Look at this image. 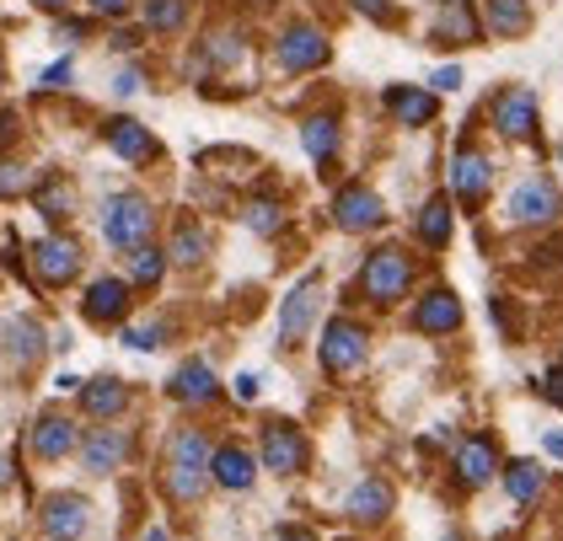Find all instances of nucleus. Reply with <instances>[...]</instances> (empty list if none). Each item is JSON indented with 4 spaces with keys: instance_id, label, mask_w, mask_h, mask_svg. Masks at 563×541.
I'll use <instances>...</instances> for the list:
<instances>
[{
    "instance_id": "nucleus-42",
    "label": "nucleus",
    "mask_w": 563,
    "mask_h": 541,
    "mask_svg": "<svg viewBox=\"0 0 563 541\" xmlns=\"http://www.w3.org/2000/svg\"><path fill=\"white\" fill-rule=\"evenodd\" d=\"M91 11H97V16H124L130 0H91Z\"/></svg>"
},
{
    "instance_id": "nucleus-18",
    "label": "nucleus",
    "mask_w": 563,
    "mask_h": 541,
    "mask_svg": "<svg viewBox=\"0 0 563 541\" xmlns=\"http://www.w3.org/2000/svg\"><path fill=\"white\" fill-rule=\"evenodd\" d=\"M124 456H130V434H124V429H91L87 440H81L87 472H119Z\"/></svg>"
},
{
    "instance_id": "nucleus-32",
    "label": "nucleus",
    "mask_w": 563,
    "mask_h": 541,
    "mask_svg": "<svg viewBox=\"0 0 563 541\" xmlns=\"http://www.w3.org/2000/svg\"><path fill=\"white\" fill-rule=\"evenodd\" d=\"M162 274H167V252L140 247L130 257V279H134V285H145V290H151V285H162Z\"/></svg>"
},
{
    "instance_id": "nucleus-44",
    "label": "nucleus",
    "mask_w": 563,
    "mask_h": 541,
    "mask_svg": "<svg viewBox=\"0 0 563 541\" xmlns=\"http://www.w3.org/2000/svg\"><path fill=\"white\" fill-rule=\"evenodd\" d=\"M236 397L253 402V397H258V375H236Z\"/></svg>"
},
{
    "instance_id": "nucleus-16",
    "label": "nucleus",
    "mask_w": 563,
    "mask_h": 541,
    "mask_svg": "<svg viewBox=\"0 0 563 541\" xmlns=\"http://www.w3.org/2000/svg\"><path fill=\"white\" fill-rule=\"evenodd\" d=\"M44 531L48 541H76L87 531V499L81 494H54L44 504Z\"/></svg>"
},
{
    "instance_id": "nucleus-22",
    "label": "nucleus",
    "mask_w": 563,
    "mask_h": 541,
    "mask_svg": "<svg viewBox=\"0 0 563 541\" xmlns=\"http://www.w3.org/2000/svg\"><path fill=\"white\" fill-rule=\"evenodd\" d=\"M81 408H87L91 418H119L130 408V386L113 380V375H97V380L81 386Z\"/></svg>"
},
{
    "instance_id": "nucleus-46",
    "label": "nucleus",
    "mask_w": 563,
    "mask_h": 541,
    "mask_svg": "<svg viewBox=\"0 0 563 541\" xmlns=\"http://www.w3.org/2000/svg\"><path fill=\"white\" fill-rule=\"evenodd\" d=\"M354 5H360V11H365V16H376V22H382V16H387V0H354Z\"/></svg>"
},
{
    "instance_id": "nucleus-39",
    "label": "nucleus",
    "mask_w": 563,
    "mask_h": 541,
    "mask_svg": "<svg viewBox=\"0 0 563 541\" xmlns=\"http://www.w3.org/2000/svg\"><path fill=\"white\" fill-rule=\"evenodd\" d=\"M140 70H119V81H113V97H134V91H140Z\"/></svg>"
},
{
    "instance_id": "nucleus-33",
    "label": "nucleus",
    "mask_w": 563,
    "mask_h": 541,
    "mask_svg": "<svg viewBox=\"0 0 563 541\" xmlns=\"http://www.w3.org/2000/svg\"><path fill=\"white\" fill-rule=\"evenodd\" d=\"M183 16H188V0H151L145 5V27H156V33H177Z\"/></svg>"
},
{
    "instance_id": "nucleus-31",
    "label": "nucleus",
    "mask_w": 563,
    "mask_h": 541,
    "mask_svg": "<svg viewBox=\"0 0 563 541\" xmlns=\"http://www.w3.org/2000/svg\"><path fill=\"white\" fill-rule=\"evenodd\" d=\"M205 252H210V236H205L199 225H188V220H183V225H177L173 252H167V257H173V263H205Z\"/></svg>"
},
{
    "instance_id": "nucleus-6",
    "label": "nucleus",
    "mask_w": 563,
    "mask_h": 541,
    "mask_svg": "<svg viewBox=\"0 0 563 541\" xmlns=\"http://www.w3.org/2000/svg\"><path fill=\"white\" fill-rule=\"evenodd\" d=\"M263 466L279 472V477H296L306 466V440L296 423H285V418L263 423Z\"/></svg>"
},
{
    "instance_id": "nucleus-13",
    "label": "nucleus",
    "mask_w": 563,
    "mask_h": 541,
    "mask_svg": "<svg viewBox=\"0 0 563 541\" xmlns=\"http://www.w3.org/2000/svg\"><path fill=\"white\" fill-rule=\"evenodd\" d=\"M328 54H333L328 38H322L317 27H306V22L279 38V65H285V70H317V65H328Z\"/></svg>"
},
{
    "instance_id": "nucleus-11",
    "label": "nucleus",
    "mask_w": 563,
    "mask_h": 541,
    "mask_svg": "<svg viewBox=\"0 0 563 541\" xmlns=\"http://www.w3.org/2000/svg\"><path fill=\"white\" fill-rule=\"evenodd\" d=\"M333 220L344 225V231H376L382 220H387V205L371 194V188H360V183H349L344 194L333 199Z\"/></svg>"
},
{
    "instance_id": "nucleus-9",
    "label": "nucleus",
    "mask_w": 563,
    "mask_h": 541,
    "mask_svg": "<svg viewBox=\"0 0 563 541\" xmlns=\"http://www.w3.org/2000/svg\"><path fill=\"white\" fill-rule=\"evenodd\" d=\"M317 300H322V285L317 279H301L296 290L285 295V311H279V349H296L301 333L311 328V317H317Z\"/></svg>"
},
{
    "instance_id": "nucleus-23",
    "label": "nucleus",
    "mask_w": 563,
    "mask_h": 541,
    "mask_svg": "<svg viewBox=\"0 0 563 541\" xmlns=\"http://www.w3.org/2000/svg\"><path fill=\"white\" fill-rule=\"evenodd\" d=\"M434 38L440 43H473L477 38V16L467 0H445L440 11H434Z\"/></svg>"
},
{
    "instance_id": "nucleus-4",
    "label": "nucleus",
    "mask_w": 563,
    "mask_h": 541,
    "mask_svg": "<svg viewBox=\"0 0 563 541\" xmlns=\"http://www.w3.org/2000/svg\"><path fill=\"white\" fill-rule=\"evenodd\" d=\"M505 214L516 220V225H553L563 214V194L553 177H526L516 183V194L505 199Z\"/></svg>"
},
{
    "instance_id": "nucleus-41",
    "label": "nucleus",
    "mask_w": 563,
    "mask_h": 541,
    "mask_svg": "<svg viewBox=\"0 0 563 541\" xmlns=\"http://www.w3.org/2000/svg\"><path fill=\"white\" fill-rule=\"evenodd\" d=\"M430 86H440V91H456V86H462V70H456V65H445V70H434Z\"/></svg>"
},
{
    "instance_id": "nucleus-7",
    "label": "nucleus",
    "mask_w": 563,
    "mask_h": 541,
    "mask_svg": "<svg viewBox=\"0 0 563 541\" xmlns=\"http://www.w3.org/2000/svg\"><path fill=\"white\" fill-rule=\"evenodd\" d=\"M494 129H499L505 140H531V134H537V97H531L526 86H505V91L494 97Z\"/></svg>"
},
{
    "instance_id": "nucleus-34",
    "label": "nucleus",
    "mask_w": 563,
    "mask_h": 541,
    "mask_svg": "<svg viewBox=\"0 0 563 541\" xmlns=\"http://www.w3.org/2000/svg\"><path fill=\"white\" fill-rule=\"evenodd\" d=\"M247 225H253L258 236H274V231L285 225V214H279L274 199H253V205H247Z\"/></svg>"
},
{
    "instance_id": "nucleus-43",
    "label": "nucleus",
    "mask_w": 563,
    "mask_h": 541,
    "mask_svg": "<svg viewBox=\"0 0 563 541\" xmlns=\"http://www.w3.org/2000/svg\"><path fill=\"white\" fill-rule=\"evenodd\" d=\"M65 81H70V59H59V65L44 70V86H65Z\"/></svg>"
},
{
    "instance_id": "nucleus-5",
    "label": "nucleus",
    "mask_w": 563,
    "mask_h": 541,
    "mask_svg": "<svg viewBox=\"0 0 563 541\" xmlns=\"http://www.w3.org/2000/svg\"><path fill=\"white\" fill-rule=\"evenodd\" d=\"M360 360H365V328L349 322V317H333L322 328V371L349 375V371H360Z\"/></svg>"
},
{
    "instance_id": "nucleus-19",
    "label": "nucleus",
    "mask_w": 563,
    "mask_h": 541,
    "mask_svg": "<svg viewBox=\"0 0 563 541\" xmlns=\"http://www.w3.org/2000/svg\"><path fill=\"white\" fill-rule=\"evenodd\" d=\"M102 140L124 156V162H151L156 156V140H151V129L134 124V119H108L102 124Z\"/></svg>"
},
{
    "instance_id": "nucleus-38",
    "label": "nucleus",
    "mask_w": 563,
    "mask_h": 541,
    "mask_svg": "<svg viewBox=\"0 0 563 541\" xmlns=\"http://www.w3.org/2000/svg\"><path fill=\"white\" fill-rule=\"evenodd\" d=\"M236 54H242V38H236V33H231V38H225V33L210 38V59H216V65H231Z\"/></svg>"
},
{
    "instance_id": "nucleus-2",
    "label": "nucleus",
    "mask_w": 563,
    "mask_h": 541,
    "mask_svg": "<svg viewBox=\"0 0 563 541\" xmlns=\"http://www.w3.org/2000/svg\"><path fill=\"white\" fill-rule=\"evenodd\" d=\"M151 225H156V214H151V199H145V194H113V199L102 205V236H108L113 247H124V252L151 247Z\"/></svg>"
},
{
    "instance_id": "nucleus-49",
    "label": "nucleus",
    "mask_w": 563,
    "mask_h": 541,
    "mask_svg": "<svg viewBox=\"0 0 563 541\" xmlns=\"http://www.w3.org/2000/svg\"><path fill=\"white\" fill-rule=\"evenodd\" d=\"M33 5H44V11H65L70 0H33Z\"/></svg>"
},
{
    "instance_id": "nucleus-48",
    "label": "nucleus",
    "mask_w": 563,
    "mask_h": 541,
    "mask_svg": "<svg viewBox=\"0 0 563 541\" xmlns=\"http://www.w3.org/2000/svg\"><path fill=\"white\" fill-rule=\"evenodd\" d=\"M548 456H559V461H563V434H559V429L548 434Z\"/></svg>"
},
{
    "instance_id": "nucleus-10",
    "label": "nucleus",
    "mask_w": 563,
    "mask_h": 541,
    "mask_svg": "<svg viewBox=\"0 0 563 541\" xmlns=\"http://www.w3.org/2000/svg\"><path fill=\"white\" fill-rule=\"evenodd\" d=\"M488 183H494V162L473 151V145H462L456 156H451V188H456V199L462 205H477L483 194H488Z\"/></svg>"
},
{
    "instance_id": "nucleus-24",
    "label": "nucleus",
    "mask_w": 563,
    "mask_h": 541,
    "mask_svg": "<svg viewBox=\"0 0 563 541\" xmlns=\"http://www.w3.org/2000/svg\"><path fill=\"white\" fill-rule=\"evenodd\" d=\"M387 108H391V119H402L408 129H419L434 119V97L419 91V86H387Z\"/></svg>"
},
{
    "instance_id": "nucleus-15",
    "label": "nucleus",
    "mask_w": 563,
    "mask_h": 541,
    "mask_svg": "<svg viewBox=\"0 0 563 541\" xmlns=\"http://www.w3.org/2000/svg\"><path fill=\"white\" fill-rule=\"evenodd\" d=\"M413 328H419V333H434V338L456 333V328H462V300L451 290H430L413 306Z\"/></svg>"
},
{
    "instance_id": "nucleus-35",
    "label": "nucleus",
    "mask_w": 563,
    "mask_h": 541,
    "mask_svg": "<svg viewBox=\"0 0 563 541\" xmlns=\"http://www.w3.org/2000/svg\"><path fill=\"white\" fill-rule=\"evenodd\" d=\"M33 199H38V209H44V214H65V209H70V188L48 177V183H38V188H33Z\"/></svg>"
},
{
    "instance_id": "nucleus-20",
    "label": "nucleus",
    "mask_w": 563,
    "mask_h": 541,
    "mask_svg": "<svg viewBox=\"0 0 563 541\" xmlns=\"http://www.w3.org/2000/svg\"><path fill=\"white\" fill-rule=\"evenodd\" d=\"M216 371L205 365V360H188V365H177L173 375V397L177 402H188V408H205V402H216Z\"/></svg>"
},
{
    "instance_id": "nucleus-26",
    "label": "nucleus",
    "mask_w": 563,
    "mask_h": 541,
    "mask_svg": "<svg viewBox=\"0 0 563 541\" xmlns=\"http://www.w3.org/2000/svg\"><path fill=\"white\" fill-rule=\"evenodd\" d=\"M0 338H5V354H11L22 371H27V365L44 354V328H38L33 317H16V322H5V333H0Z\"/></svg>"
},
{
    "instance_id": "nucleus-50",
    "label": "nucleus",
    "mask_w": 563,
    "mask_h": 541,
    "mask_svg": "<svg viewBox=\"0 0 563 541\" xmlns=\"http://www.w3.org/2000/svg\"><path fill=\"white\" fill-rule=\"evenodd\" d=\"M5 477H11V461L0 456V483H5Z\"/></svg>"
},
{
    "instance_id": "nucleus-30",
    "label": "nucleus",
    "mask_w": 563,
    "mask_h": 541,
    "mask_svg": "<svg viewBox=\"0 0 563 541\" xmlns=\"http://www.w3.org/2000/svg\"><path fill=\"white\" fill-rule=\"evenodd\" d=\"M419 242L424 247H445L451 242V205L445 199H430V205L419 209Z\"/></svg>"
},
{
    "instance_id": "nucleus-40",
    "label": "nucleus",
    "mask_w": 563,
    "mask_h": 541,
    "mask_svg": "<svg viewBox=\"0 0 563 541\" xmlns=\"http://www.w3.org/2000/svg\"><path fill=\"white\" fill-rule=\"evenodd\" d=\"M542 391H548V402H559V408H563V365H553V371H548V386H542Z\"/></svg>"
},
{
    "instance_id": "nucleus-47",
    "label": "nucleus",
    "mask_w": 563,
    "mask_h": 541,
    "mask_svg": "<svg viewBox=\"0 0 563 541\" xmlns=\"http://www.w3.org/2000/svg\"><path fill=\"white\" fill-rule=\"evenodd\" d=\"M279 541H317V537H311V531H301V526H285V531H279Z\"/></svg>"
},
{
    "instance_id": "nucleus-8",
    "label": "nucleus",
    "mask_w": 563,
    "mask_h": 541,
    "mask_svg": "<svg viewBox=\"0 0 563 541\" xmlns=\"http://www.w3.org/2000/svg\"><path fill=\"white\" fill-rule=\"evenodd\" d=\"M33 274L44 279V285H70L76 274H81V247L70 242V236H44L38 247H33Z\"/></svg>"
},
{
    "instance_id": "nucleus-12",
    "label": "nucleus",
    "mask_w": 563,
    "mask_h": 541,
    "mask_svg": "<svg viewBox=\"0 0 563 541\" xmlns=\"http://www.w3.org/2000/svg\"><path fill=\"white\" fill-rule=\"evenodd\" d=\"M81 317H87V322H97V328L124 322V317H130V285H124V279H97V285H87Z\"/></svg>"
},
{
    "instance_id": "nucleus-29",
    "label": "nucleus",
    "mask_w": 563,
    "mask_h": 541,
    "mask_svg": "<svg viewBox=\"0 0 563 541\" xmlns=\"http://www.w3.org/2000/svg\"><path fill=\"white\" fill-rule=\"evenodd\" d=\"M488 27L499 33V38H516L531 27V11H526V0H488Z\"/></svg>"
},
{
    "instance_id": "nucleus-27",
    "label": "nucleus",
    "mask_w": 563,
    "mask_h": 541,
    "mask_svg": "<svg viewBox=\"0 0 563 541\" xmlns=\"http://www.w3.org/2000/svg\"><path fill=\"white\" fill-rule=\"evenodd\" d=\"M391 509V483L387 477H365L354 494H349V515L354 520H382Z\"/></svg>"
},
{
    "instance_id": "nucleus-36",
    "label": "nucleus",
    "mask_w": 563,
    "mask_h": 541,
    "mask_svg": "<svg viewBox=\"0 0 563 541\" xmlns=\"http://www.w3.org/2000/svg\"><path fill=\"white\" fill-rule=\"evenodd\" d=\"M162 338H167V322H140V328L124 333V343L130 349H162Z\"/></svg>"
},
{
    "instance_id": "nucleus-25",
    "label": "nucleus",
    "mask_w": 563,
    "mask_h": 541,
    "mask_svg": "<svg viewBox=\"0 0 563 541\" xmlns=\"http://www.w3.org/2000/svg\"><path fill=\"white\" fill-rule=\"evenodd\" d=\"M301 145H306V156H311L317 167H328L333 151H339V119H333V113H311V119L301 124Z\"/></svg>"
},
{
    "instance_id": "nucleus-51",
    "label": "nucleus",
    "mask_w": 563,
    "mask_h": 541,
    "mask_svg": "<svg viewBox=\"0 0 563 541\" xmlns=\"http://www.w3.org/2000/svg\"><path fill=\"white\" fill-rule=\"evenodd\" d=\"M445 541H462V537H445Z\"/></svg>"
},
{
    "instance_id": "nucleus-37",
    "label": "nucleus",
    "mask_w": 563,
    "mask_h": 541,
    "mask_svg": "<svg viewBox=\"0 0 563 541\" xmlns=\"http://www.w3.org/2000/svg\"><path fill=\"white\" fill-rule=\"evenodd\" d=\"M33 188V177L22 167H0V199H11V194H27Z\"/></svg>"
},
{
    "instance_id": "nucleus-45",
    "label": "nucleus",
    "mask_w": 563,
    "mask_h": 541,
    "mask_svg": "<svg viewBox=\"0 0 563 541\" xmlns=\"http://www.w3.org/2000/svg\"><path fill=\"white\" fill-rule=\"evenodd\" d=\"M11 140H16V113L5 108V113H0V145H11Z\"/></svg>"
},
{
    "instance_id": "nucleus-3",
    "label": "nucleus",
    "mask_w": 563,
    "mask_h": 541,
    "mask_svg": "<svg viewBox=\"0 0 563 541\" xmlns=\"http://www.w3.org/2000/svg\"><path fill=\"white\" fill-rule=\"evenodd\" d=\"M408 285H413V263H408L402 247H376L365 257V268H360V290H365V300H376V306L402 300Z\"/></svg>"
},
{
    "instance_id": "nucleus-21",
    "label": "nucleus",
    "mask_w": 563,
    "mask_h": 541,
    "mask_svg": "<svg viewBox=\"0 0 563 541\" xmlns=\"http://www.w3.org/2000/svg\"><path fill=\"white\" fill-rule=\"evenodd\" d=\"M210 477H216L220 488L242 494V488H253V477H258V461L247 456L242 445H220L216 461H210Z\"/></svg>"
},
{
    "instance_id": "nucleus-1",
    "label": "nucleus",
    "mask_w": 563,
    "mask_h": 541,
    "mask_svg": "<svg viewBox=\"0 0 563 541\" xmlns=\"http://www.w3.org/2000/svg\"><path fill=\"white\" fill-rule=\"evenodd\" d=\"M210 461H216V451H210V440H205L199 429L173 434V445H167V488H173L177 504H194L216 483V477H210Z\"/></svg>"
},
{
    "instance_id": "nucleus-17",
    "label": "nucleus",
    "mask_w": 563,
    "mask_h": 541,
    "mask_svg": "<svg viewBox=\"0 0 563 541\" xmlns=\"http://www.w3.org/2000/svg\"><path fill=\"white\" fill-rule=\"evenodd\" d=\"M81 440H76V423L65 413H44L38 423H33V456L38 461H59V456H70Z\"/></svg>"
},
{
    "instance_id": "nucleus-14",
    "label": "nucleus",
    "mask_w": 563,
    "mask_h": 541,
    "mask_svg": "<svg viewBox=\"0 0 563 541\" xmlns=\"http://www.w3.org/2000/svg\"><path fill=\"white\" fill-rule=\"evenodd\" d=\"M456 477H462V488H483L488 477H499V451L488 434H473L456 445Z\"/></svg>"
},
{
    "instance_id": "nucleus-28",
    "label": "nucleus",
    "mask_w": 563,
    "mask_h": 541,
    "mask_svg": "<svg viewBox=\"0 0 563 541\" xmlns=\"http://www.w3.org/2000/svg\"><path fill=\"white\" fill-rule=\"evenodd\" d=\"M542 466L537 461H510L505 466V488H510V499L516 504H537V494H542Z\"/></svg>"
}]
</instances>
